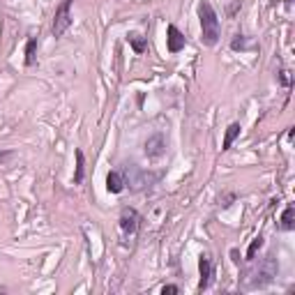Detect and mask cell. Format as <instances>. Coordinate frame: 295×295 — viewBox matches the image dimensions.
Listing matches in <instances>:
<instances>
[{
    "instance_id": "cell-5",
    "label": "cell",
    "mask_w": 295,
    "mask_h": 295,
    "mask_svg": "<svg viewBox=\"0 0 295 295\" xmlns=\"http://www.w3.org/2000/svg\"><path fill=\"white\" fill-rule=\"evenodd\" d=\"M185 44H187L185 35L171 23L169 28H166V48H169V53H180L182 48H185Z\"/></svg>"
},
{
    "instance_id": "cell-12",
    "label": "cell",
    "mask_w": 295,
    "mask_h": 295,
    "mask_svg": "<svg viewBox=\"0 0 295 295\" xmlns=\"http://www.w3.org/2000/svg\"><path fill=\"white\" fill-rule=\"evenodd\" d=\"M83 169H85L83 152L76 150V173H74V182H76V185H81V182H83Z\"/></svg>"
},
{
    "instance_id": "cell-1",
    "label": "cell",
    "mask_w": 295,
    "mask_h": 295,
    "mask_svg": "<svg viewBox=\"0 0 295 295\" xmlns=\"http://www.w3.org/2000/svg\"><path fill=\"white\" fill-rule=\"evenodd\" d=\"M199 18H201V42L205 46H217L219 37H222V25H219V16L215 12V7L203 0L199 5Z\"/></svg>"
},
{
    "instance_id": "cell-4",
    "label": "cell",
    "mask_w": 295,
    "mask_h": 295,
    "mask_svg": "<svg viewBox=\"0 0 295 295\" xmlns=\"http://www.w3.org/2000/svg\"><path fill=\"white\" fill-rule=\"evenodd\" d=\"M139 222H141V215L134 208H125L120 215V229L122 233L127 235H134L136 231H139Z\"/></svg>"
},
{
    "instance_id": "cell-7",
    "label": "cell",
    "mask_w": 295,
    "mask_h": 295,
    "mask_svg": "<svg viewBox=\"0 0 295 295\" xmlns=\"http://www.w3.org/2000/svg\"><path fill=\"white\" fill-rule=\"evenodd\" d=\"M199 270H201V282H199V291H205L210 286V277H212V261L210 256H201L199 261Z\"/></svg>"
},
{
    "instance_id": "cell-2",
    "label": "cell",
    "mask_w": 295,
    "mask_h": 295,
    "mask_svg": "<svg viewBox=\"0 0 295 295\" xmlns=\"http://www.w3.org/2000/svg\"><path fill=\"white\" fill-rule=\"evenodd\" d=\"M72 2L74 0H62L60 7L55 9V18H53V37H62L69 25H72Z\"/></svg>"
},
{
    "instance_id": "cell-8",
    "label": "cell",
    "mask_w": 295,
    "mask_h": 295,
    "mask_svg": "<svg viewBox=\"0 0 295 295\" xmlns=\"http://www.w3.org/2000/svg\"><path fill=\"white\" fill-rule=\"evenodd\" d=\"M106 189H109L111 194H120L122 189H125V182H122V175L118 173V171H111V173L106 175Z\"/></svg>"
},
{
    "instance_id": "cell-6",
    "label": "cell",
    "mask_w": 295,
    "mask_h": 295,
    "mask_svg": "<svg viewBox=\"0 0 295 295\" xmlns=\"http://www.w3.org/2000/svg\"><path fill=\"white\" fill-rule=\"evenodd\" d=\"M164 148H166V141H164L162 134H155V136L145 141V155L148 157H162Z\"/></svg>"
},
{
    "instance_id": "cell-3",
    "label": "cell",
    "mask_w": 295,
    "mask_h": 295,
    "mask_svg": "<svg viewBox=\"0 0 295 295\" xmlns=\"http://www.w3.org/2000/svg\"><path fill=\"white\" fill-rule=\"evenodd\" d=\"M254 282L252 286H268L272 279L277 277V263H275V256H268V259L261 263V268L254 272Z\"/></svg>"
},
{
    "instance_id": "cell-16",
    "label": "cell",
    "mask_w": 295,
    "mask_h": 295,
    "mask_svg": "<svg viewBox=\"0 0 295 295\" xmlns=\"http://www.w3.org/2000/svg\"><path fill=\"white\" fill-rule=\"evenodd\" d=\"M178 293V286H164L162 289V295H175Z\"/></svg>"
},
{
    "instance_id": "cell-18",
    "label": "cell",
    "mask_w": 295,
    "mask_h": 295,
    "mask_svg": "<svg viewBox=\"0 0 295 295\" xmlns=\"http://www.w3.org/2000/svg\"><path fill=\"white\" fill-rule=\"evenodd\" d=\"M7 157H12V152H0V162H5Z\"/></svg>"
},
{
    "instance_id": "cell-17",
    "label": "cell",
    "mask_w": 295,
    "mask_h": 295,
    "mask_svg": "<svg viewBox=\"0 0 295 295\" xmlns=\"http://www.w3.org/2000/svg\"><path fill=\"white\" fill-rule=\"evenodd\" d=\"M238 256H240V254H238V249H233V252H231V259H233L235 263H238V261H240V259H238Z\"/></svg>"
},
{
    "instance_id": "cell-9",
    "label": "cell",
    "mask_w": 295,
    "mask_h": 295,
    "mask_svg": "<svg viewBox=\"0 0 295 295\" xmlns=\"http://www.w3.org/2000/svg\"><path fill=\"white\" fill-rule=\"evenodd\" d=\"M240 129L242 127L238 125V122H231L229 129H226V134H224V143H222V150H229L231 145H233V141L240 136Z\"/></svg>"
},
{
    "instance_id": "cell-10",
    "label": "cell",
    "mask_w": 295,
    "mask_h": 295,
    "mask_svg": "<svg viewBox=\"0 0 295 295\" xmlns=\"http://www.w3.org/2000/svg\"><path fill=\"white\" fill-rule=\"evenodd\" d=\"M282 231H293L295 229V208L293 205H286V210L282 215Z\"/></svg>"
},
{
    "instance_id": "cell-13",
    "label": "cell",
    "mask_w": 295,
    "mask_h": 295,
    "mask_svg": "<svg viewBox=\"0 0 295 295\" xmlns=\"http://www.w3.org/2000/svg\"><path fill=\"white\" fill-rule=\"evenodd\" d=\"M127 39H129V44L134 46V51H136V53H143V51H145V39L139 35V32H129V35H127Z\"/></svg>"
},
{
    "instance_id": "cell-11",
    "label": "cell",
    "mask_w": 295,
    "mask_h": 295,
    "mask_svg": "<svg viewBox=\"0 0 295 295\" xmlns=\"http://www.w3.org/2000/svg\"><path fill=\"white\" fill-rule=\"evenodd\" d=\"M35 53H37V37H30L25 44V65L32 67L35 65Z\"/></svg>"
},
{
    "instance_id": "cell-15",
    "label": "cell",
    "mask_w": 295,
    "mask_h": 295,
    "mask_svg": "<svg viewBox=\"0 0 295 295\" xmlns=\"http://www.w3.org/2000/svg\"><path fill=\"white\" fill-rule=\"evenodd\" d=\"M231 48H233V51H242V48H247V42H245V35H235V39L231 42Z\"/></svg>"
},
{
    "instance_id": "cell-14",
    "label": "cell",
    "mask_w": 295,
    "mask_h": 295,
    "mask_svg": "<svg viewBox=\"0 0 295 295\" xmlns=\"http://www.w3.org/2000/svg\"><path fill=\"white\" fill-rule=\"evenodd\" d=\"M261 247H263V235H259V238H254L252 240V245H249V249H247V261L256 259V254H259Z\"/></svg>"
}]
</instances>
